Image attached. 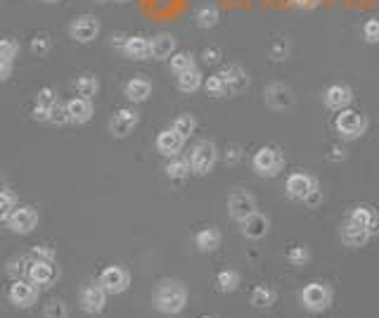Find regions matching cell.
<instances>
[{
    "instance_id": "6da1fadb",
    "label": "cell",
    "mask_w": 379,
    "mask_h": 318,
    "mask_svg": "<svg viewBox=\"0 0 379 318\" xmlns=\"http://www.w3.org/2000/svg\"><path fill=\"white\" fill-rule=\"evenodd\" d=\"M187 304V290L178 281H164L154 292V309L166 316H176L185 309Z\"/></svg>"
},
{
    "instance_id": "7a4b0ae2",
    "label": "cell",
    "mask_w": 379,
    "mask_h": 318,
    "mask_svg": "<svg viewBox=\"0 0 379 318\" xmlns=\"http://www.w3.org/2000/svg\"><path fill=\"white\" fill-rule=\"evenodd\" d=\"M284 166V154L280 148H272V145H266V148H259L252 157V169L259 174L261 178H275L282 171Z\"/></svg>"
},
{
    "instance_id": "3957f363",
    "label": "cell",
    "mask_w": 379,
    "mask_h": 318,
    "mask_svg": "<svg viewBox=\"0 0 379 318\" xmlns=\"http://www.w3.org/2000/svg\"><path fill=\"white\" fill-rule=\"evenodd\" d=\"M334 126L344 141H358L367 131V116L358 109H342V114H337Z\"/></svg>"
},
{
    "instance_id": "277c9868",
    "label": "cell",
    "mask_w": 379,
    "mask_h": 318,
    "mask_svg": "<svg viewBox=\"0 0 379 318\" xmlns=\"http://www.w3.org/2000/svg\"><path fill=\"white\" fill-rule=\"evenodd\" d=\"M301 304H304V309L313 311V314L330 309L332 288L327 283H308V285L301 290Z\"/></svg>"
},
{
    "instance_id": "5b68a950",
    "label": "cell",
    "mask_w": 379,
    "mask_h": 318,
    "mask_svg": "<svg viewBox=\"0 0 379 318\" xmlns=\"http://www.w3.org/2000/svg\"><path fill=\"white\" fill-rule=\"evenodd\" d=\"M190 161H192V174L197 176H209L214 171L216 161H219V148L209 141H202L192 148V154H190Z\"/></svg>"
},
{
    "instance_id": "8992f818",
    "label": "cell",
    "mask_w": 379,
    "mask_h": 318,
    "mask_svg": "<svg viewBox=\"0 0 379 318\" xmlns=\"http://www.w3.org/2000/svg\"><path fill=\"white\" fill-rule=\"evenodd\" d=\"M284 191H287V195L292 200L306 202L311 195L317 193V181H315V176L306 174V171H297V174H292V176L287 178V183H284Z\"/></svg>"
},
{
    "instance_id": "52a82bcc",
    "label": "cell",
    "mask_w": 379,
    "mask_h": 318,
    "mask_svg": "<svg viewBox=\"0 0 379 318\" xmlns=\"http://www.w3.org/2000/svg\"><path fill=\"white\" fill-rule=\"evenodd\" d=\"M8 299L17 309H29L38 302V285L31 281H24V278H17L8 290Z\"/></svg>"
},
{
    "instance_id": "ba28073f",
    "label": "cell",
    "mask_w": 379,
    "mask_h": 318,
    "mask_svg": "<svg viewBox=\"0 0 379 318\" xmlns=\"http://www.w3.org/2000/svg\"><path fill=\"white\" fill-rule=\"evenodd\" d=\"M69 36L74 38L76 43L86 46V43H93L95 38L100 36V19L93 15H81L76 17L69 24Z\"/></svg>"
},
{
    "instance_id": "9c48e42d",
    "label": "cell",
    "mask_w": 379,
    "mask_h": 318,
    "mask_svg": "<svg viewBox=\"0 0 379 318\" xmlns=\"http://www.w3.org/2000/svg\"><path fill=\"white\" fill-rule=\"evenodd\" d=\"M98 283L107 290L109 294H121V292H126L128 285H131V273H128L124 266L111 264L100 273Z\"/></svg>"
},
{
    "instance_id": "30bf717a",
    "label": "cell",
    "mask_w": 379,
    "mask_h": 318,
    "mask_svg": "<svg viewBox=\"0 0 379 318\" xmlns=\"http://www.w3.org/2000/svg\"><path fill=\"white\" fill-rule=\"evenodd\" d=\"M8 223V228L17 236H26V233H31L33 228L38 226V211L31 207V204H21V207H17L12 214H10V219L5 221Z\"/></svg>"
},
{
    "instance_id": "8fae6325",
    "label": "cell",
    "mask_w": 379,
    "mask_h": 318,
    "mask_svg": "<svg viewBox=\"0 0 379 318\" xmlns=\"http://www.w3.org/2000/svg\"><path fill=\"white\" fill-rule=\"evenodd\" d=\"M264 100H266V105L275 112H287L294 107V93H292V88L284 86V83H270V86H266Z\"/></svg>"
},
{
    "instance_id": "7c38bea8",
    "label": "cell",
    "mask_w": 379,
    "mask_h": 318,
    "mask_svg": "<svg viewBox=\"0 0 379 318\" xmlns=\"http://www.w3.org/2000/svg\"><path fill=\"white\" fill-rule=\"evenodd\" d=\"M228 211H230V216L235 219L237 223H244L249 219V216L256 214V200L254 195L249 193H232L230 197H228Z\"/></svg>"
},
{
    "instance_id": "4fadbf2b",
    "label": "cell",
    "mask_w": 379,
    "mask_h": 318,
    "mask_svg": "<svg viewBox=\"0 0 379 318\" xmlns=\"http://www.w3.org/2000/svg\"><path fill=\"white\" fill-rule=\"evenodd\" d=\"M107 290H104L100 283H93V285H86L81 290V297H79V304L86 314H100L104 311L107 306Z\"/></svg>"
},
{
    "instance_id": "5bb4252c",
    "label": "cell",
    "mask_w": 379,
    "mask_h": 318,
    "mask_svg": "<svg viewBox=\"0 0 379 318\" xmlns=\"http://www.w3.org/2000/svg\"><path fill=\"white\" fill-rule=\"evenodd\" d=\"M322 103H325L327 109H334V112L349 109V105L353 103V91H351L346 83H332V86L325 88V93H322Z\"/></svg>"
},
{
    "instance_id": "9a60e30c",
    "label": "cell",
    "mask_w": 379,
    "mask_h": 318,
    "mask_svg": "<svg viewBox=\"0 0 379 318\" xmlns=\"http://www.w3.org/2000/svg\"><path fill=\"white\" fill-rule=\"evenodd\" d=\"M154 145H157V152L164 154V157L174 159L181 154L183 145H185V138L181 136V133L176 131V128H164V131H159L157 141H154Z\"/></svg>"
},
{
    "instance_id": "2e32d148",
    "label": "cell",
    "mask_w": 379,
    "mask_h": 318,
    "mask_svg": "<svg viewBox=\"0 0 379 318\" xmlns=\"http://www.w3.org/2000/svg\"><path fill=\"white\" fill-rule=\"evenodd\" d=\"M339 238H342V242L346 245V247H353V249H360L367 245V240H370V231L363 226H358V223H353L351 219H346V223H342V228H339Z\"/></svg>"
},
{
    "instance_id": "e0dca14e",
    "label": "cell",
    "mask_w": 379,
    "mask_h": 318,
    "mask_svg": "<svg viewBox=\"0 0 379 318\" xmlns=\"http://www.w3.org/2000/svg\"><path fill=\"white\" fill-rule=\"evenodd\" d=\"M138 126V112L133 109H119L109 121V131L114 138H128Z\"/></svg>"
},
{
    "instance_id": "ac0fdd59",
    "label": "cell",
    "mask_w": 379,
    "mask_h": 318,
    "mask_svg": "<svg viewBox=\"0 0 379 318\" xmlns=\"http://www.w3.org/2000/svg\"><path fill=\"white\" fill-rule=\"evenodd\" d=\"M29 278L31 283H36L38 288H48L57 281V266L55 261H43V259H33L31 269H29Z\"/></svg>"
},
{
    "instance_id": "d6986e66",
    "label": "cell",
    "mask_w": 379,
    "mask_h": 318,
    "mask_svg": "<svg viewBox=\"0 0 379 318\" xmlns=\"http://www.w3.org/2000/svg\"><path fill=\"white\" fill-rule=\"evenodd\" d=\"M219 74L223 76V81L228 83V91H230V96H239L242 91H247V86H249V74H247V71H244L239 64H228V67H223Z\"/></svg>"
},
{
    "instance_id": "ffe728a7",
    "label": "cell",
    "mask_w": 379,
    "mask_h": 318,
    "mask_svg": "<svg viewBox=\"0 0 379 318\" xmlns=\"http://www.w3.org/2000/svg\"><path fill=\"white\" fill-rule=\"evenodd\" d=\"M121 53L131 60H147L152 58V41L145 36H128L121 43Z\"/></svg>"
},
{
    "instance_id": "44dd1931",
    "label": "cell",
    "mask_w": 379,
    "mask_h": 318,
    "mask_svg": "<svg viewBox=\"0 0 379 318\" xmlns=\"http://www.w3.org/2000/svg\"><path fill=\"white\" fill-rule=\"evenodd\" d=\"M57 91L53 86H46L38 91L36 96V107H33V119L36 121H50V109L57 105Z\"/></svg>"
},
{
    "instance_id": "7402d4cb",
    "label": "cell",
    "mask_w": 379,
    "mask_h": 318,
    "mask_svg": "<svg viewBox=\"0 0 379 318\" xmlns=\"http://www.w3.org/2000/svg\"><path fill=\"white\" fill-rule=\"evenodd\" d=\"M66 109H69V124H86V121L93 119V100L91 98H71L66 103Z\"/></svg>"
},
{
    "instance_id": "603a6c76",
    "label": "cell",
    "mask_w": 379,
    "mask_h": 318,
    "mask_svg": "<svg viewBox=\"0 0 379 318\" xmlns=\"http://www.w3.org/2000/svg\"><path fill=\"white\" fill-rule=\"evenodd\" d=\"M349 219L358 223V226L367 228L370 236H379V214L372 207H367V204H358V207L351 209Z\"/></svg>"
},
{
    "instance_id": "cb8c5ba5",
    "label": "cell",
    "mask_w": 379,
    "mask_h": 318,
    "mask_svg": "<svg viewBox=\"0 0 379 318\" xmlns=\"http://www.w3.org/2000/svg\"><path fill=\"white\" fill-rule=\"evenodd\" d=\"M268 231H270V219H268V216H264V214H259V211H256L254 216H249V219L242 223V236L249 238V240L266 238V236H268Z\"/></svg>"
},
{
    "instance_id": "d4e9b609",
    "label": "cell",
    "mask_w": 379,
    "mask_h": 318,
    "mask_svg": "<svg viewBox=\"0 0 379 318\" xmlns=\"http://www.w3.org/2000/svg\"><path fill=\"white\" fill-rule=\"evenodd\" d=\"M124 96L131 103H145V100L152 96V83H149V79H145V76H133L124 86Z\"/></svg>"
},
{
    "instance_id": "484cf974",
    "label": "cell",
    "mask_w": 379,
    "mask_h": 318,
    "mask_svg": "<svg viewBox=\"0 0 379 318\" xmlns=\"http://www.w3.org/2000/svg\"><path fill=\"white\" fill-rule=\"evenodd\" d=\"M221 242H223V236L219 228L214 226H206L194 236V245H197L199 252H216V249L221 247Z\"/></svg>"
},
{
    "instance_id": "4316f807",
    "label": "cell",
    "mask_w": 379,
    "mask_h": 318,
    "mask_svg": "<svg viewBox=\"0 0 379 318\" xmlns=\"http://www.w3.org/2000/svg\"><path fill=\"white\" fill-rule=\"evenodd\" d=\"M176 38L171 33H159L152 38V60H171L176 55Z\"/></svg>"
},
{
    "instance_id": "83f0119b",
    "label": "cell",
    "mask_w": 379,
    "mask_h": 318,
    "mask_svg": "<svg viewBox=\"0 0 379 318\" xmlns=\"http://www.w3.org/2000/svg\"><path fill=\"white\" fill-rule=\"evenodd\" d=\"M176 86H178V91H181V93H197L199 88L204 86L202 71H199L197 67H194V69H190V71H183V74L176 76Z\"/></svg>"
},
{
    "instance_id": "f1b7e54d",
    "label": "cell",
    "mask_w": 379,
    "mask_h": 318,
    "mask_svg": "<svg viewBox=\"0 0 379 318\" xmlns=\"http://www.w3.org/2000/svg\"><path fill=\"white\" fill-rule=\"evenodd\" d=\"M249 302H252L254 309H261V311L270 309V306L277 302V292L270 285H256L252 290V297H249Z\"/></svg>"
},
{
    "instance_id": "f546056e",
    "label": "cell",
    "mask_w": 379,
    "mask_h": 318,
    "mask_svg": "<svg viewBox=\"0 0 379 318\" xmlns=\"http://www.w3.org/2000/svg\"><path fill=\"white\" fill-rule=\"evenodd\" d=\"M239 283H242V276H239L237 271H232V269L219 271V276H216V290L223 292V294L235 292V290L239 288Z\"/></svg>"
},
{
    "instance_id": "4dcf8cb0",
    "label": "cell",
    "mask_w": 379,
    "mask_h": 318,
    "mask_svg": "<svg viewBox=\"0 0 379 318\" xmlns=\"http://www.w3.org/2000/svg\"><path fill=\"white\" fill-rule=\"evenodd\" d=\"M166 176L171 178V181H183V178H187L192 174V161L190 159H181V157H174L166 164Z\"/></svg>"
},
{
    "instance_id": "1f68e13d",
    "label": "cell",
    "mask_w": 379,
    "mask_h": 318,
    "mask_svg": "<svg viewBox=\"0 0 379 318\" xmlns=\"http://www.w3.org/2000/svg\"><path fill=\"white\" fill-rule=\"evenodd\" d=\"M221 19V12L216 5H204V8L197 10V15H194V21H197L199 29H214L216 24H219Z\"/></svg>"
},
{
    "instance_id": "d6a6232c",
    "label": "cell",
    "mask_w": 379,
    "mask_h": 318,
    "mask_svg": "<svg viewBox=\"0 0 379 318\" xmlns=\"http://www.w3.org/2000/svg\"><path fill=\"white\" fill-rule=\"evenodd\" d=\"M33 259H36V256H29V254H19V256H15L12 261H10L8 264V273L10 276L15 278H21V276H29V269H31V264H33Z\"/></svg>"
},
{
    "instance_id": "836d02e7",
    "label": "cell",
    "mask_w": 379,
    "mask_h": 318,
    "mask_svg": "<svg viewBox=\"0 0 379 318\" xmlns=\"http://www.w3.org/2000/svg\"><path fill=\"white\" fill-rule=\"evenodd\" d=\"M204 91H206V96H211V98H228V96H230V91H228V83L223 81L221 74L209 76L206 83H204Z\"/></svg>"
},
{
    "instance_id": "e575fe53",
    "label": "cell",
    "mask_w": 379,
    "mask_h": 318,
    "mask_svg": "<svg viewBox=\"0 0 379 318\" xmlns=\"http://www.w3.org/2000/svg\"><path fill=\"white\" fill-rule=\"evenodd\" d=\"M76 91H79V96H83V98L98 96V91H100L98 76H93V74H83V76H79V79H76Z\"/></svg>"
},
{
    "instance_id": "d590c367",
    "label": "cell",
    "mask_w": 379,
    "mask_h": 318,
    "mask_svg": "<svg viewBox=\"0 0 379 318\" xmlns=\"http://www.w3.org/2000/svg\"><path fill=\"white\" fill-rule=\"evenodd\" d=\"M19 207V202H17V195L10 191V188H3V193H0V219L8 221L10 214Z\"/></svg>"
},
{
    "instance_id": "8d00e7d4",
    "label": "cell",
    "mask_w": 379,
    "mask_h": 318,
    "mask_svg": "<svg viewBox=\"0 0 379 318\" xmlns=\"http://www.w3.org/2000/svg\"><path fill=\"white\" fill-rule=\"evenodd\" d=\"M194 55L192 53H176L174 58H171V71L178 76V74H183V71H190V69H194Z\"/></svg>"
},
{
    "instance_id": "74e56055",
    "label": "cell",
    "mask_w": 379,
    "mask_h": 318,
    "mask_svg": "<svg viewBox=\"0 0 379 318\" xmlns=\"http://www.w3.org/2000/svg\"><path fill=\"white\" fill-rule=\"evenodd\" d=\"M171 128H176V131L187 141V138L194 133V128H197V121H194L192 114H181V116H176V121H174V126Z\"/></svg>"
},
{
    "instance_id": "f35d334b",
    "label": "cell",
    "mask_w": 379,
    "mask_h": 318,
    "mask_svg": "<svg viewBox=\"0 0 379 318\" xmlns=\"http://www.w3.org/2000/svg\"><path fill=\"white\" fill-rule=\"evenodd\" d=\"M287 259L292 261L294 266H304V264H308V259H311V249L306 247V245H294V247H289Z\"/></svg>"
},
{
    "instance_id": "ab89813d",
    "label": "cell",
    "mask_w": 379,
    "mask_h": 318,
    "mask_svg": "<svg viewBox=\"0 0 379 318\" xmlns=\"http://www.w3.org/2000/svg\"><path fill=\"white\" fill-rule=\"evenodd\" d=\"M19 55V43L15 41V38H3L0 41V60H8V62H12V60Z\"/></svg>"
},
{
    "instance_id": "60d3db41",
    "label": "cell",
    "mask_w": 379,
    "mask_h": 318,
    "mask_svg": "<svg viewBox=\"0 0 379 318\" xmlns=\"http://www.w3.org/2000/svg\"><path fill=\"white\" fill-rule=\"evenodd\" d=\"M66 316H69V311H66V304L62 299H53L43 309V318H66Z\"/></svg>"
},
{
    "instance_id": "b9f144b4",
    "label": "cell",
    "mask_w": 379,
    "mask_h": 318,
    "mask_svg": "<svg viewBox=\"0 0 379 318\" xmlns=\"http://www.w3.org/2000/svg\"><path fill=\"white\" fill-rule=\"evenodd\" d=\"M50 124L55 126H64L69 124V109H66V103H57L53 109H50Z\"/></svg>"
},
{
    "instance_id": "7bdbcfd3",
    "label": "cell",
    "mask_w": 379,
    "mask_h": 318,
    "mask_svg": "<svg viewBox=\"0 0 379 318\" xmlns=\"http://www.w3.org/2000/svg\"><path fill=\"white\" fill-rule=\"evenodd\" d=\"M50 48H53V43H50V38L46 33H41V36L31 38V53L38 55V58H43V55L50 53Z\"/></svg>"
},
{
    "instance_id": "ee69618b",
    "label": "cell",
    "mask_w": 379,
    "mask_h": 318,
    "mask_svg": "<svg viewBox=\"0 0 379 318\" xmlns=\"http://www.w3.org/2000/svg\"><path fill=\"white\" fill-rule=\"evenodd\" d=\"M363 38L367 43H379V17H372L363 24Z\"/></svg>"
},
{
    "instance_id": "f6af8a7d",
    "label": "cell",
    "mask_w": 379,
    "mask_h": 318,
    "mask_svg": "<svg viewBox=\"0 0 379 318\" xmlns=\"http://www.w3.org/2000/svg\"><path fill=\"white\" fill-rule=\"evenodd\" d=\"M36 259H43V261H55V249L48 247V245H36L31 252Z\"/></svg>"
},
{
    "instance_id": "bcb514c9",
    "label": "cell",
    "mask_w": 379,
    "mask_h": 318,
    "mask_svg": "<svg viewBox=\"0 0 379 318\" xmlns=\"http://www.w3.org/2000/svg\"><path fill=\"white\" fill-rule=\"evenodd\" d=\"M287 3L299 10H315L320 5V0H287Z\"/></svg>"
},
{
    "instance_id": "7dc6e473",
    "label": "cell",
    "mask_w": 379,
    "mask_h": 318,
    "mask_svg": "<svg viewBox=\"0 0 379 318\" xmlns=\"http://www.w3.org/2000/svg\"><path fill=\"white\" fill-rule=\"evenodd\" d=\"M239 157H242V152H239V145H230V148L225 150V164H237Z\"/></svg>"
},
{
    "instance_id": "c3c4849f",
    "label": "cell",
    "mask_w": 379,
    "mask_h": 318,
    "mask_svg": "<svg viewBox=\"0 0 379 318\" xmlns=\"http://www.w3.org/2000/svg\"><path fill=\"white\" fill-rule=\"evenodd\" d=\"M10 71H12V62H8V60H0V81H8L10 79Z\"/></svg>"
},
{
    "instance_id": "681fc988",
    "label": "cell",
    "mask_w": 379,
    "mask_h": 318,
    "mask_svg": "<svg viewBox=\"0 0 379 318\" xmlns=\"http://www.w3.org/2000/svg\"><path fill=\"white\" fill-rule=\"evenodd\" d=\"M204 60L209 64H214V62H219L221 60V50L219 48H211V50H204Z\"/></svg>"
},
{
    "instance_id": "f907efd6",
    "label": "cell",
    "mask_w": 379,
    "mask_h": 318,
    "mask_svg": "<svg viewBox=\"0 0 379 318\" xmlns=\"http://www.w3.org/2000/svg\"><path fill=\"white\" fill-rule=\"evenodd\" d=\"M270 55H272V60H284V55H287V46H284V43H277V46H272Z\"/></svg>"
},
{
    "instance_id": "816d5d0a",
    "label": "cell",
    "mask_w": 379,
    "mask_h": 318,
    "mask_svg": "<svg viewBox=\"0 0 379 318\" xmlns=\"http://www.w3.org/2000/svg\"><path fill=\"white\" fill-rule=\"evenodd\" d=\"M317 202H320V191H317L315 195H311V197L306 200V204H311V207H315Z\"/></svg>"
},
{
    "instance_id": "f5cc1de1",
    "label": "cell",
    "mask_w": 379,
    "mask_h": 318,
    "mask_svg": "<svg viewBox=\"0 0 379 318\" xmlns=\"http://www.w3.org/2000/svg\"><path fill=\"white\" fill-rule=\"evenodd\" d=\"M332 159H344L346 154H344V150H339V148H332V154H330Z\"/></svg>"
},
{
    "instance_id": "db71d44e",
    "label": "cell",
    "mask_w": 379,
    "mask_h": 318,
    "mask_svg": "<svg viewBox=\"0 0 379 318\" xmlns=\"http://www.w3.org/2000/svg\"><path fill=\"white\" fill-rule=\"evenodd\" d=\"M102 3H128V0H102Z\"/></svg>"
},
{
    "instance_id": "11a10c76",
    "label": "cell",
    "mask_w": 379,
    "mask_h": 318,
    "mask_svg": "<svg viewBox=\"0 0 379 318\" xmlns=\"http://www.w3.org/2000/svg\"><path fill=\"white\" fill-rule=\"evenodd\" d=\"M43 3H59V0H43Z\"/></svg>"
},
{
    "instance_id": "9f6ffc18",
    "label": "cell",
    "mask_w": 379,
    "mask_h": 318,
    "mask_svg": "<svg viewBox=\"0 0 379 318\" xmlns=\"http://www.w3.org/2000/svg\"><path fill=\"white\" fill-rule=\"evenodd\" d=\"M202 318H219V316H202Z\"/></svg>"
}]
</instances>
